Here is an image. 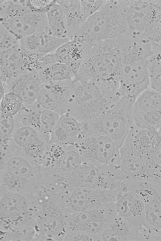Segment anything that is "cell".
<instances>
[{
    "label": "cell",
    "instance_id": "3957f363",
    "mask_svg": "<svg viewBox=\"0 0 161 241\" xmlns=\"http://www.w3.org/2000/svg\"><path fill=\"white\" fill-rule=\"evenodd\" d=\"M124 0H108L70 37L92 46L125 35Z\"/></svg>",
    "mask_w": 161,
    "mask_h": 241
},
{
    "label": "cell",
    "instance_id": "d4e9b609",
    "mask_svg": "<svg viewBox=\"0 0 161 241\" xmlns=\"http://www.w3.org/2000/svg\"><path fill=\"white\" fill-rule=\"evenodd\" d=\"M71 175L76 188H100L101 177L99 169L92 164L82 162Z\"/></svg>",
    "mask_w": 161,
    "mask_h": 241
},
{
    "label": "cell",
    "instance_id": "484cf974",
    "mask_svg": "<svg viewBox=\"0 0 161 241\" xmlns=\"http://www.w3.org/2000/svg\"><path fill=\"white\" fill-rule=\"evenodd\" d=\"M37 72L42 84L73 79L77 74L71 65L58 62L48 65Z\"/></svg>",
    "mask_w": 161,
    "mask_h": 241
},
{
    "label": "cell",
    "instance_id": "cb8c5ba5",
    "mask_svg": "<svg viewBox=\"0 0 161 241\" xmlns=\"http://www.w3.org/2000/svg\"><path fill=\"white\" fill-rule=\"evenodd\" d=\"M128 135L142 156L151 153L161 144V135L156 130L140 128L135 125Z\"/></svg>",
    "mask_w": 161,
    "mask_h": 241
},
{
    "label": "cell",
    "instance_id": "7a4b0ae2",
    "mask_svg": "<svg viewBox=\"0 0 161 241\" xmlns=\"http://www.w3.org/2000/svg\"><path fill=\"white\" fill-rule=\"evenodd\" d=\"M0 168L1 187L31 196L43 187L40 166L17 147L0 156Z\"/></svg>",
    "mask_w": 161,
    "mask_h": 241
},
{
    "label": "cell",
    "instance_id": "f1b7e54d",
    "mask_svg": "<svg viewBox=\"0 0 161 241\" xmlns=\"http://www.w3.org/2000/svg\"><path fill=\"white\" fill-rule=\"evenodd\" d=\"M147 63L149 87L161 94V46L153 41Z\"/></svg>",
    "mask_w": 161,
    "mask_h": 241
},
{
    "label": "cell",
    "instance_id": "d6a6232c",
    "mask_svg": "<svg viewBox=\"0 0 161 241\" xmlns=\"http://www.w3.org/2000/svg\"><path fill=\"white\" fill-rule=\"evenodd\" d=\"M0 101V111L14 116L24 106L20 97L12 91L6 93L1 98Z\"/></svg>",
    "mask_w": 161,
    "mask_h": 241
},
{
    "label": "cell",
    "instance_id": "5b68a950",
    "mask_svg": "<svg viewBox=\"0 0 161 241\" xmlns=\"http://www.w3.org/2000/svg\"><path fill=\"white\" fill-rule=\"evenodd\" d=\"M69 214L59 195L47 192L40 195L36 217L40 240L63 241L69 229Z\"/></svg>",
    "mask_w": 161,
    "mask_h": 241
},
{
    "label": "cell",
    "instance_id": "52a82bcc",
    "mask_svg": "<svg viewBox=\"0 0 161 241\" xmlns=\"http://www.w3.org/2000/svg\"><path fill=\"white\" fill-rule=\"evenodd\" d=\"M125 35L151 41L161 21V0H125Z\"/></svg>",
    "mask_w": 161,
    "mask_h": 241
},
{
    "label": "cell",
    "instance_id": "74e56055",
    "mask_svg": "<svg viewBox=\"0 0 161 241\" xmlns=\"http://www.w3.org/2000/svg\"><path fill=\"white\" fill-rule=\"evenodd\" d=\"M82 12L86 19L93 15L102 6L105 0H80Z\"/></svg>",
    "mask_w": 161,
    "mask_h": 241
},
{
    "label": "cell",
    "instance_id": "f35d334b",
    "mask_svg": "<svg viewBox=\"0 0 161 241\" xmlns=\"http://www.w3.org/2000/svg\"><path fill=\"white\" fill-rule=\"evenodd\" d=\"M152 41L155 42L161 46V22L157 29Z\"/></svg>",
    "mask_w": 161,
    "mask_h": 241
},
{
    "label": "cell",
    "instance_id": "d590c367",
    "mask_svg": "<svg viewBox=\"0 0 161 241\" xmlns=\"http://www.w3.org/2000/svg\"><path fill=\"white\" fill-rule=\"evenodd\" d=\"M142 157L150 170L161 177V144L152 153Z\"/></svg>",
    "mask_w": 161,
    "mask_h": 241
},
{
    "label": "cell",
    "instance_id": "1f68e13d",
    "mask_svg": "<svg viewBox=\"0 0 161 241\" xmlns=\"http://www.w3.org/2000/svg\"><path fill=\"white\" fill-rule=\"evenodd\" d=\"M39 131L50 140L52 133L58 122L60 116L55 112L40 107Z\"/></svg>",
    "mask_w": 161,
    "mask_h": 241
},
{
    "label": "cell",
    "instance_id": "ba28073f",
    "mask_svg": "<svg viewBox=\"0 0 161 241\" xmlns=\"http://www.w3.org/2000/svg\"><path fill=\"white\" fill-rule=\"evenodd\" d=\"M0 230H23L36 224L32 196L0 187Z\"/></svg>",
    "mask_w": 161,
    "mask_h": 241
},
{
    "label": "cell",
    "instance_id": "ac0fdd59",
    "mask_svg": "<svg viewBox=\"0 0 161 241\" xmlns=\"http://www.w3.org/2000/svg\"><path fill=\"white\" fill-rule=\"evenodd\" d=\"M144 209L142 221L145 226L161 236V191L157 187H151L140 192Z\"/></svg>",
    "mask_w": 161,
    "mask_h": 241
},
{
    "label": "cell",
    "instance_id": "44dd1931",
    "mask_svg": "<svg viewBox=\"0 0 161 241\" xmlns=\"http://www.w3.org/2000/svg\"><path fill=\"white\" fill-rule=\"evenodd\" d=\"M117 214L138 228L143 225L144 204L136 193L129 191L120 193L114 203Z\"/></svg>",
    "mask_w": 161,
    "mask_h": 241
},
{
    "label": "cell",
    "instance_id": "4316f807",
    "mask_svg": "<svg viewBox=\"0 0 161 241\" xmlns=\"http://www.w3.org/2000/svg\"><path fill=\"white\" fill-rule=\"evenodd\" d=\"M65 14L69 37L74 35L86 19L82 11L80 0H57Z\"/></svg>",
    "mask_w": 161,
    "mask_h": 241
},
{
    "label": "cell",
    "instance_id": "7c38bea8",
    "mask_svg": "<svg viewBox=\"0 0 161 241\" xmlns=\"http://www.w3.org/2000/svg\"><path fill=\"white\" fill-rule=\"evenodd\" d=\"M116 191L99 187H78L65 194L66 207L71 213L99 208L115 203Z\"/></svg>",
    "mask_w": 161,
    "mask_h": 241
},
{
    "label": "cell",
    "instance_id": "6da1fadb",
    "mask_svg": "<svg viewBox=\"0 0 161 241\" xmlns=\"http://www.w3.org/2000/svg\"><path fill=\"white\" fill-rule=\"evenodd\" d=\"M132 42L131 37L122 35L92 46L75 78L94 82L120 95V75Z\"/></svg>",
    "mask_w": 161,
    "mask_h": 241
},
{
    "label": "cell",
    "instance_id": "836d02e7",
    "mask_svg": "<svg viewBox=\"0 0 161 241\" xmlns=\"http://www.w3.org/2000/svg\"><path fill=\"white\" fill-rule=\"evenodd\" d=\"M20 39L0 24V52L10 49H20Z\"/></svg>",
    "mask_w": 161,
    "mask_h": 241
},
{
    "label": "cell",
    "instance_id": "e575fe53",
    "mask_svg": "<svg viewBox=\"0 0 161 241\" xmlns=\"http://www.w3.org/2000/svg\"><path fill=\"white\" fill-rule=\"evenodd\" d=\"M16 126L14 116L0 111V140L10 138Z\"/></svg>",
    "mask_w": 161,
    "mask_h": 241
},
{
    "label": "cell",
    "instance_id": "7402d4cb",
    "mask_svg": "<svg viewBox=\"0 0 161 241\" xmlns=\"http://www.w3.org/2000/svg\"><path fill=\"white\" fill-rule=\"evenodd\" d=\"M0 68L1 81L8 85L29 71L25 56L20 49L0 52Z\"/></svg>",
    "mask_w": 161,
    "mask_h": 241
},
{
    "label": "cell",
    "instance_id": "277c9868",
    "mask_svg": "<svg viewBox=\"0 0 161 241\" xmlns=\"http://www.w3.org/2000/svg\"><path fill=\"white\" fill-rule=\"evenodd\" d=\"M120 99L94 82L75 78L67 113L84 124L99 116Z\"/></svg>",
    "mask_w": 161,
    "mask_h": 241
},
{
    "label": "cell",
    "instance_id": "ffe728a7",
    "mask_svg": "<svg viewBox=\"0 0 161 241\" xmlns=\"http://www.w3.org/2000/svg\"><path fill=\"white\" fill-rule=\"evenodd\" d=\"M100 241H142L138 228L116 214L98 234Z\"/></svg>",
    "mask_w": 161,
    "mask_h": 241
},
{
    "label": "cell",
    "instance_id": "4dcf8cb0",
    "mask_svg": "<svg viewBox=\"0 0 161 241\" xmlns=\"http://www.w3.org/2000/svg\"><path fill=\"white\" fill-rule=\"evenodd\" d=\"M57 125L66 131L75 144L82 130L84 124L69 114L66 113L60 116Z\"/></svg>",
    "mask_w": 161,
    "mask_h": 241
},
{
    "label": "cell",
    "instance_id": "8992f818",
    "mask_svg": "<svg viewBox=\"0 0 161 241\" xmlns=\"http://www.w3.org/2000/svg\"><path fill=\"white\" fill-rule=\"evenodd\" d=\"M135 100L122 96L111 107L97 118L84 124L85 126L108 137L119 148L135 125L132 114Z\"/></svg>",
    "mask_w": 161,
    "mask_h": 241
},
{
    "label": "cell",
    "instance_id": "603a6c76",
    "mask_svg": "<svg viewBox=\"0 0 161 241\" xmlns=\"http://www.w3.org/2000/svg\"><path fill=\"white\" fill-rule=\"evenodd\" d=\"M42 84L37 71H28L13 81L9 92L17 94L24 106L29 105L36 102Z\"/></svg>",
    "mask_w": 161,
    "mask_h": 241
},
{
    "label": "cell",
    "instance_id": "4fadbf2b",
    "mask_svg": "<svg viewBox=\"0 0 161 241\" xmlns=\"http://www.w3.org/2000/svg\"><path fill=\"white\" fill-rule=\"evenodd\" d=\"M11 138L26 156L41 165L50 143L49 139L36 129L23 125L16 127Z\"/></svg>",
    "mask_w": 161,
    "mask_h": 241
},
{
    "label": "cell",
    "instance_id": "8d00e7d4",
    "mask_svg": "<svg viewBox=\"0 0 161 241\" xmlns=\"http://www.w3.org/2000/svg\"><path fill=\"white\" fill-rule=\"evenodd\" d=\"M63 241H100L98 234L84 231L69 229Z\"/></svg>",
    "mask_w": 161,
    "mask_h": 241
},
{
    "label": "cell",
    "instance_id": "83f0119b",
    "mask_svg": "<svg viewBox=\"0 0 161 241\" xmlns=\"http://www.w3.org/2000/svg\"><path fill=\"white\" fill-rule=\"evenodd\" d=\"M49 33L57 37L69 38L65 15L60 5L54 1L46 11Z\"/></svg>",
    "mask_w": 161,
    "mask_h": 241
},
{
    "label": "cell",
    "instance_id": "9a60e30c",
    "mask_svg": "<svg viewBox=\"0 0 161 241\" xmlns=\"http://www.w3.org/2000/svg\"><path fill=\"white\" fill-rule=\"evenodd\" d=\"M116 214L114 203L72 213L69 218V230L84 231L98 235L107 221Z\"/></svg>",
    "mask_w": 161,
    "mask_h": 241
},
{
    "label": "cell",
    "instance_id": "d6986e66",
    "mask_svg": "<svg viewBox=\"0 0 161 241\" xmlns=\"http://www.w3.org/2000/svg\"><path fill=\"white\" fill-rule=\"evenodd\" d=\"M69 38L55 37L49 33L42 32L20 40V50L23 52L42 56L54 52Z\"/></svg>",
    "mask_w": 161,
    "mask_h": 241
},
{
    "label": "cell",
    "instance_id": "ab89813d",
    "mask_svg": "<svg viewBox=\"0 0 161 241\" xmlns=\"http://www.w3.org/2000/svg\"><path fill=\"white\" fill-rule=\"evenodd\" d=\"M157 131L159 133V134L161 135V124L158 130Z\"/></svg>",
    "mask_w": 161,
    "mask_h": 241
},
{
    "label": "cell",
    "instance_id": "2e32d148",
    "mask_svg": "<svg viewBox=\"0 0 161 241\" xmlns=\"http://www.w3.org/2000/svg\"><path fill=\"white\" fill-rule=\"evenodd\" d=\"M119 166L126 179L156 177L133 145L128 134L119 147Z\"/></svg>",
    "mask_w": 161,
    "mask_h": 241
},
{
    "label": "cell",
    "instance_id": "f546056e",
    "mask_svg": "<svg viewBox=\"0 0 161 241\" xmlns=\"http://www.w3.org/2000/svg\"><path fill=\"white\" fill-rule=\"evenodd\" d=\"M33 10L30 1L0 0V20L13 19Z\"/></svg>",
    "mask_w": 161,
    "mask_h": 241
},
{
    "label": "cell",
    "instance_id": "5bb4252c",
    "mask_svg": "<svg viewBox=\"0 0 161 241\" xmlns=\"http://www.w3.org/2000/svg\"><path fill=\"white\" fill-rule=\"evenodd\" d=\"M73 79L43 84L36 102L59 115L67 113L71 100Z\"/></svg>",
    "mask_w": 161,
    "mask_h": 241
},
{
    "label": "cell",
    "instance_id": "9c48e42d",
    "mask_svg": "<svg viewBox=\"0 0 161 241\" xmlns=\"http://www.w3.org/2000/svg\"><path fill=\"white\" fill-rule=\"evenodd\" d=\"M75 145L82 162L97 167L119 165V147L108 137L84 126Z\"/></svg>",
    "mask_w": 161,
    "mask_h": 241
},
{
    "label": "cell",
    "instance_id": "8fae6325",
    "mask_svg": "<svg viewBox=\"0 0 161 241\" xmlns=\"http://www.w3.org/2000/svg\"><path fill=\"white\" fill-rule=\"evenodd\" d=\"M132 114L136 126L157 131L161 124V94L149 87L136 98Z\"/></svg>",
    "mask_w": 161,
    "mask_h": 241
},
{
    "label": "cell",
    "instance_id": "e0dca14e",
    "mask_svg": "<svg viewBox=\"0 0 161 241\" xmlns=\"http://www.w3.org/2000/svg\"><path fill=\"white\" fill-rule=\"evenodd\" d=\"M0 24L19 39L45 31L49 33L46 12L33 11L13 19L0 21Z\"/></svg>",
    "mask_w": 161,
    "mask_h": 241
},
{
    "label": "cell",
    "instance_id": "30bf717a",
    "mask_svg": "<svg viewBox=\"0 0 161 241\" xmlns=\"http://www.w3.org/2000/svg\"><path fill=\"white\" fill-rule=\"evenodd\" d=\"M148 58L140 55H130L125 59L119 79L121 96L135 99L149 87Z\"/></svg>",
    "mask_w": 161,
    "mask_h": 241
}]
</instances>
